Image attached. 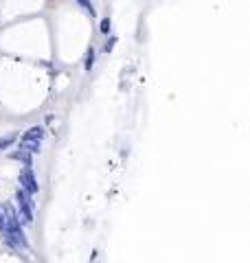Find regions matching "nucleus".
<instances>
[{
	"label": "nucleus",
	"instance_id": "obj_9",
	"mask_svg": "<svg viewBox=\"0 0 250 263\" xmlns=\"http://www.w3.org/2000/svg\"><path fill=\"white\" fill-rule=\"evenodd\" d=\"M101 31H103V33H108V31H110V20H108V18H103V20H101Z\"/></svg>",
	"mask_w": 250,
	"mask_h": 263
},
{
	"label": "nucleus",
	"instance_id": "obj_3",
	"mask_svg": "<svg viewBox=\"0 0 250 263\" xmlns=\"http://www.w3.org/2000/svg\"><path fill=\"white\" fill-rule=\"evenodd\" d=\"M20 186H22V189H24V191H29L31 195H35L37 191H40V189H37L35 173H33V169H31V167H26L24 171L20 173Z\"/></svg>",
	"mask_w": 250,
	"mask_h": 263
},
{
	"label": "nucleus",
	"instance_id": "obj_1",
	"mask_svg": "<svg viewBox=\"0 0 250 263\" xmlns=\"http://www.w3.org/2000/svg\"><path fill=\"white\" fill-rule=\"evenodd\" d=\"M18 215L24 224H31L33 217H35V204H33V200H31V193L24 191L22 186L18 191Z\"/></svg>",
	"mask_w": 250,
	"mask_h": 263
},
{
	"label": "nucleus",
	"instance_id": "obj_2",
	"mask_svg": "<svg viewBox=\"0 0 250 263\" xmlns=\"http://www.w3.org/2000/svg\"><path fill=\"white\" fill-rule=\"evenodd\" d=\"M42 138H44V130L40 128V125H35V128H29L22 134V147L24 149H29V151H37L40 149V145H42Z\"/></svg>",
	"mask_w": 250,
	"mask_h": 263
},
{
	"label": "nucleus",
	"instance_id": "obj_8",
	"mask_svg": "<svg viewBox=\"0 0 250 263\" xmlns=\"http://www.w3.org/2000/svg\"><path fill=\"white\" fill-rule=\"evenodd\" d=\"M77 2H79L83 9H88V11H90V13H94V7H92V2H90V0H77Z\"/></svg>",
	"mask_w": 250,
	"mask_h": 263
},
{
	"label": "nucleus",
	"instance_id": "obj_4",
	"mask_svg": "<svg viewBox=\"0 0 250 263\" xmlns=\"http://www.w3.org/2000/svg\"><path fill=\"white\" fill-rule=\"evenodd\" d=\"M33 151H29V149H24V147H20L18 151H13L11 153V158H13V160H18V162H24L26 167H31V162H33Z\"/></svg>",
	"mask_w": 250,
	"mask_h": 263
},
{
	"label": "nucleus",
	"instance_id": "obj_7",
	"mask_svg": "<svg viewBox=\"0 0 250 263\" xmlns=\"http://www.w3.org/2000/svg\"><path fill=\"white\" fill-rule=\"evenodd\" d=\"M92 66H94V51L90 48V51H88V57H86V70H92Z\"/></svg>",
	"mask_w": 250,
	"mask_h": 263
},
{
	"label": "nucleus",
	"instance_id": "obj_6",
	"mask_svg": "<svg viewBox=\"0 0 250 263\" xmlns=\"http://www.w3.org/2000/svg\"><path fill=\"white\" fill-rule=\"evenodd\" d=\"M7 228V213H4V208L0 206V233Z\"/></svg>",
	"mask_w": 250,
	"mask_h": 263
},
{
	"label": "nucleus",
	"instance_id": "obj_10",
	"mask_svg": "<svg viewBox=\"0 0 250 263\" xmlns=\"http://www.w3.org/2000/svg\"><path fill=\"white\" fill-rule=\"evenodd\" d=\"M114 44H116V37H112V40H110L108 44H105V51L110 53V51H112V46H114Z\"/></svg>",
	"mask_w": 250,
	"mask_h": 263
},
{
	"label": "nucleus",
	"instance_id": "obj_5",
	"mask_svg": "<svg viewBox=\"0 0 250 263\" xmlns=\"http://www.w3.org/2000/svg\"><path fill=\"white\" fill-rule=\"evenodd\" d=\"M13 140H15V136H13V134H9V136H2V138H0V149H7V147H9Z\"/></svg>",
	"mask_w": 250,
	"mask_h": 263
}]
</instances>
